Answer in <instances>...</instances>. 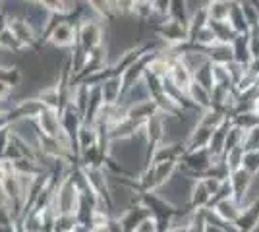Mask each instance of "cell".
<instances>
[{
    "label": "cell",
    "instance_id": "obj_4",
    "mask_svg": "<svg viewBox=\"0 0 259 232\" xmlns=\"http://www.w3.org/2000/svg\"><path fill=\"white\" fill-rule=\"evenodd\" d=\"M39 2H41V6H43L45 10H49V12H58V14L70 12L68 0H39Z\"/></svg>",
    "mask_w": 259,
    "mask_h": 232
},
{
    "label": "cell",
    "instance_id": "obj_3",
    "mask_svg": "<svg viewBox=\"0 0 259 232\" xmlns=\"http://www.w3.org/2000/svg\"><path fill=\"white\" fill-rule=\"evenodd\" d=\"M242 168H246L249 174H257L259 172V149H246Z\"/></svg>",
    "mask_w": 259,
    "mask_h": 232
},
{
    "label": "cell",
    "instance_id": "obj_2",
    "mask_svg": "<svg viewBox=\"0 0 259 232\" xmlns=\"http://www.w3.org/2000/svg\"><path fill=\"white\" fill-rule=\"evenodd\" d=\"M76 39V31L70 23H58L53 29V35H51V41L58 47H70Z\"/></svg>",
    "mask_w": 259,
    "mask_h": 232
},
{
    "label": "cell",
    "instance_id": "obj_5",
    "mask_svg": "<svg viewBox=\"0 0 259 232\" xmlns=\"http://www.w3.org/2000/svg\"><path fill=\"white\" fill-rule=\"evenodd\" d=\"M87 4L97 14H101V16H108L110 14V2L108 0H87Z\"/></svg>",
    "mask_w": 259,
    "mask_h": 232
},
{
    "label": "cell",
    "instance_id": "obj_6",
    "mask_svg": "<svg viewBox=\"0 0 259 232\" xmlns=\"http://www.w3.org/2000/svg\"><path fill=\"white\" fill-rule=\"evenodd\" d=\"M112 8H116L120 14H130L136 10V0H112Z\"/></svg>",
    "mask_w": 259,
    "mask_h": 232
},
{
    "label": "cell",
    "instance_id": "obj_1",
    "mask_svg": "<svg viewBox=\"0 0 259 232\" xmlns=\"http://www.w3.org/2000/svg\"><path fill=\"white\" fill-rule=\"evenodd\" d=\"M79 37H81V43L89 53L91 49L101 44V27L95 22H85L81 25V35Z\"/></svg>",
    "mask_w": 259,
    "mask_h": 232
}]
</instances>
